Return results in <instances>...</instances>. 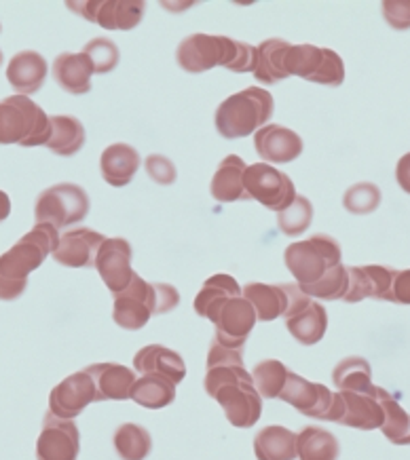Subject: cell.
<instances>
[{
	"mask_svg": "<svg viewBox=\"0 0 410 460\" xmlns=\"http://www.w3.org/2000/svg\"><path fill=\"white\" fill-rule=\"evenodd\" d=\"M254 454L258 460H294L297 458V433L280 425L264 427L254 438Z\"/></svg>",
	"mask_w": 410,
	"mask_h": 460,
	"instance_id": "obj_30",
	"label": "cell"
},
{
	"mask_svg": "<svg viewBox=\"0 0 410 460\" xmlns=\"http://www.w3.org/2000/svg\"><path fill=\"white\" fill-rule=\"evenodd\" d=\"M244 186L250 199H254L263 208L277 211V214L290 208L294 199H297L294 181L280 169L269 165V163L248 165L244 175Z\"/></svg>",
	"mask_w": 410,
	"mask_h": 460,
	"instance_id": "obj_10",
	"label": "cell"
},
{
	"mask_svg": "<svg viewBox=\"0 0 410 460\" xmlns=\"http://www.w3.org/2000/svg\"><path fill=\"white\" fill-rule=\"evenodd\" d=\"M85 372L92 376L95 385V393H98V402H125L131 397V389L136 385V374L129 367L119 366V363H94L87 366Z\"/></svg>",
	"mask_w": 410,
	"mask_h": 460,
	"instance_id": "obj_22",
	"label": "cell"
},
{
	"mask_svg": "<svg viewBox=\"0 0 410 460\" xmlns=\"http://www.w3.org/2000/svg\"><path fill=\"white\" fill-rule=\"evenodd\" d=\"M383 15L394 30H410V0H385Z\"/></svg>",
	"mask_w": 410,
	"mask_h": 460,
	"instance_id": "obj_44",
	"label": "cell"
},
{
	"mask_svg": "<svg viewBox=\"0 0 410 460\" xmlns=\"http://www.w3.org/2000/svg\"><path fill=\"white\" fill-rule=\"evenodd\" d=\"M59 233L51 224H34L30 233L0 256V300H17L26 292L28 275L56 252Z\"/></svg>",
	"mask_w": 410,
	"mask_h": 460,
	"instance_id": "obj_2",
	"label": "cell"
},
{
	"mask_svg": "<svg viewBox=\"0 0 410 460\" xmlns=\"http://www.w3.org/2000/svg\"><path fill=\"white\" fill-rule=\"evenodd\" d=\"M129 399L148 410L167 408L176 399V383H172L165 376H159V374H147V376L136 380Z\"/></svg>",
	"mask_w": 410,
	"mask_h": 460,
	"instance_id": "obj_33",
	"label": "cell"
},
{
	"mask_svg": "<svg viewBox=\"0 0 410 460\" xmlns=\"http://www.w3.org/2000/svg\"><path fill=\"white\" fill-rule=\"evenodd\" d=\"M156 314V298H155V283L144 281L140 275H134V279L123 292L114 294L112 319L119 328L123 330H142L148 323L150 317Z\"/></svg>",
	"mask_w": 410,
	"mask_h": 460,
	"instance_id": "obj_13",
	"label": "cell"
},
{
	"mask_svg": "<svg viewBox=\"0 0 410 460\" xmlns=\"http://www.w3.org/2000/svg\"><path fill=\"white\" fill-rule=\"evenodd\" d=\"M288 76H300L324 87H341L345 81V64L333 49L316 45H292L286 58Z\"/></svg>",
	"mask_w": 410,
	"mask_h": 460,
	"instance_id": "obj_8",
	"label": "cell"
},
{
	"mask_svg": "<svg viewBox=\"0 0 410 460\" xmlns=\"http://www.w3.org/2000/svg\"><path fill=\"white\" fill-rule=\"evenodd\" d=\"M104 241V234H100L98 230L85 226L72 228L59 237L53 260L68 269H89V266H95V258Z\"/></svg>",
	"mask_w": 410,
	"mask_h": 460,
	"instance_id": "obj_20",
	"label": "cell"
},
{
	"mask_svg": "<svg viewBox=\"0 0 410 460\" xmlns=\"http://www.w3.org/2000/svg\"><path fill=\"white\" fill-rule=\"evenodd\" d=\"M131 258H134V252H131L128 239L112 237L102 243L98 258H95V269L112 296L123 292L134 279L136 272L131 269Z\"/></svg>",
	"mask_w": 410,
	"mask_h": 460,
	"instance_id": "obj_18",
	"label": "cell"
},
{
	"mask_svg": "<svg viewBox=\"0 0 410 460\" xmlns=\"http://www.w3.org/2000/svg\"><path fill=\"white\" fill-rule=\"evenodd\" d=\"M66 7L106 30H134L147 13L144 0H68Z\"/></svg>",
	"mask_w": 410,
	"mask_h": 460,
	"instance_id": "obj_12",
	"label": "cell"
},
{
	"mask_svg": "<svg viewBox=\"0 0 410 460\" xmlns=\"http://www.w3.org/2000/svg\"><path fill=\"white\" fill-rule=\"evenodd\" d=\"M212 323L216 325L214 341L228 349H244L256 325L254 306L244 296L228 298L220 311L214 314Z\"/></svg>",
	"mask_w": 410,
	"mask_h": 460,
	"instance_id": "obj_15",
	"label": "cell"
},
{
	"mask_svg": "<svg viewBox=\"0 0 410 460\" xmlns=\"http://www.w3.org/2000/svg\"><path fill=\"white\" fill-rule=\"evenodd\" d=\"M328 420L339 422V425L352 429H360V431L381 429L385 420V411L381 408V402H379L377 386L372 385V389L368 393H334Z\"/></svg>",
	"mask_w": 410,
	"mask_h": 460,
	"instance_id": "obj_11",
	"label": "cell"
},
{
	"mask_svg": "<svg viewBox=\"0 0 410 460\" xmlns=\"http://www.w3.org/2000/svg\"><path fill=\"white\" fill-rule=\"evenodd\" d=\"M205 393L214 397L237 429L254 427L263 416V397L244 366H216L205 372Z\"/></svg>",
	"mask_w": 410,
	"mask_h": 460,
	"instance_id": "obj_1",
	"label": "cell"
},
{
	"mask_svg": "<svg viewBox=\"0 0 410 460\" xmlns=\"http://www.w3.org/2000/svg\"><path fill=\"white\" fill-rule=\"evenodd\" d=\"M216 366H244V349H228L212 341L208 350V367Z\"/></svg>",
	"mask_w": 410,
	"mask_h": 460,
	"instance_id": "obj_45",
	"label": "cell"
},
{
	"mask_svg": "<svg viewBox=\"0 0 410 460\" xmlns=\"http://www.w3.org/2000/svg\"><path fill=\"white\" fill-rule=\"evenodd\" d=\"M83 53L92 59L94 72L111 75L119 64V47L111 39H94L83 47Z\"/></svg>",
	"mask_w": 410,
	"mask_h": 460,
	"instance_id": "obj_42",
	"label": "cell"
},
{
	"mask_svg": "<svg viewBox=\"0 0 410 460\" xmlns=\"http://www.w3.org/2000/svg\"><path fill=\"white\" fill-rule=\"evenodd\" d=\"M283 262L300 288L316 286L330 270L343 264L341 243L330 234H313L307 241L288 245Z\"/></svg>",
	"mask_w": 410,
	"mask_h": 460,
	"instance_id": "obj_6",
	"label": "cell"
},
{
	"mask_svg": "<svg viewBox=\"0 0 410 460\" xmlns=\"http://www.w3.org/2000/svg\"><path fill=\"white\" fill-rule=\"evenodd\" d=\"M300 289H303V292L309 296V298H322V300H328V302L343 300V298H345L347 289H349L347 266L339 264L336 269L330 270L322 281H317L316 286L300 288Z\"/></svg>",
	"mask_w": 410,
	"mask_h": 460,
	"instance_id": "obj_41",
	"label": "cell"
},
{
	"mask_svg": "<svg viewBox=\"0 0 410 460\" xmlns=\"http://www.w3.org/2000/svg\"><path fill=\"white\" fill-rule=\"evenodd\" d=\"M391 298H394L396 305H410V269L396 272Z\"/></svg>",
	"mask_w": 410,
	"mask_h": 460,
	"instance_id": "obj_46",
	"label": "cell"
},
{
	"mask_svg": "<svg viewBox=\"0 0 410 460\" xmlns=\"http://www.w3.org/2000/svg\"><path fill=\"white\" fill-rule=\"evenodd\" d=\"M333 397L334 393L328 386L311 383L299 374L288 372L286 385L280 393L281 402L290 403L292 408H297L300 414L311 416L317 420H328L330 408H333Z\"/></svg>",
	"mask_w": 410,
	"mask_h": 460,
	"instance_id": "obj_17",
	"label": "cell"
},
{
	"mask_svg": "<svg viewBox=\"0 0 410 460\" xmlns=\"http://www.w3.org/2000/svg\"><path fill=\"white\" fill-rule=\"evenodd\" d=\"M275 112V102L271 91L263 87H248L227 98L216 108V131L225 140L248 137L264 125H269Z\"/></svg>",
	"mask_w": 410,
	"mask_h": 460,
	"instance_id": "obj_4",
	"label": "cell"
},
{
	"mask_svg": "<svg viewBox=\"0 0 410 460\" xmlns=\"http://www.w3.org/2000/svg\"><path fill=\"white\" fill-rule=\"evenodd\" d=\"M343 205H345L349 214H372L381 205V189L377 184H370V181H360V184H353L352 189H347L345 197H343Z\"/></svg>",
	"mask_w": 410,
	"mask_h": 460,
	"instance_id": "obj_40",
	"label": "cell"
},
{
	"mask_svg": "<svg viewBox=\"0 0 410 460\" xmlns=\"http://www.w3.org/2000/svg\"><path fill=\"white\" fill-rule=\"evenodd\" d=\"M377 395L385 411V420L381 427L383 435L394 446H410V414L404 411L402 405L381 386H377Z\"/></svg>",
	"mask_w": 410,
	"mask_h": 460,
	"instance_id": "obj_35",
	"label": "cell"
},
{
	"mask_svg": "<svg viewBox=\"0 0 410 460\" xmlns=\"http://www.w3.org/2000/svg\"><path fill=\"white\" fill-rule=\"evenodd\" d=\"M89 195L78 184H56L43 190L36 199L34 217L36 224H51V226L68 228L83 222L89 214Z\"/></svg>",
	"mask_w": 410,
	"mask_h": 460,
	"instance_id": "obj_7",
	"label": "cell"
},
{
	"mask_svg": "<svg viewBox=\"0 0 410 460\" xmlns=\"http://www.w3.org/2000/svg\"><path fill=\"white\" fill-rule=\"evenodd\" d=\"M114 450L120 460H144L153 450V438L142 425L125 422L114 431Z\"/></svg>",
	"mask_w": 410,
	"mask_h": 460,
	"instance_id": "obj_36",
	"label": "cell"
},
{
	"mask_svg": "<svg viewBox=\"0 0 410 460\" xmlns=\"http://www.w3.org/2000/svg\"><path fill=\"white\" fill-rule=\"evenodd\" d=\"M396 180L397 184H400V189L410 195V153H406L400 161H397Z\"/></svg>",
	"mask_w": 410,
	"mask_h": 460,
	"instance_id": "obj_47",
	"label": "cell"
},
{
	"mask_svg": "<svg viewBox=\"0 0 410 460\" xmlns=\"http://www.w3.org/2000/svg\"><path fill=\"white\" fill-rule=\"evenodd\" d=\"M45 146L58 156L76 155L85 146V127L76 117H66V114L51 117V136Z\"/></svg>",
	"mask_w": 410,
	"mask_h": 460,
	"instance_id": "obj_31",
	"label": "cell"
},
{
	"mask_svg": "<svg viewBox=\"0 0 410 460\" xmlns=\"http://www.w3.org/2000/svg\"><path fill=\"white\" fill-rule=\"evenodd\" d=\"M11 214V199L4 190H0V222L7 220Z\"/></svg>",
	"mask_w": 410,
	"mask_h": 460,
	"instance_id": "obj_48",
	"label": "cell"
},
{
	"mask_svg": "<svg viewBox=\"0 0 410 460\" xmlns=\"http://www.w3.org/2000/svg\"><path fill=\"white\" fill-rule=\"evenodd\" d=\"M176 59L189 75H201L216 66L244 75L256 68V47L228 36L191 34L178 45Z\"/></svg>",
	"mask_w": 410,
	"mask_h": 460,
	"instance_id": "obj_3",
	"label": "cell"
},
{
	"mask_svg": "<svg viewBox=\"0 0 410 460\" xmlns=\"http://www.w3.org/2000/svg\"><path fill=\"white\" fill-rule=\"evenodd\" d=\"M349 272V289L345 294V302L355 305L366 298L394 302L391 298V288H394L396 269H388L381 264H368V266H347Z\"/></svg>",
	"mask_w": 410,
	"mask_h": 460,
	"instance_id": "obj_19",
	"label": "cell"
},
{
	"mask_svg": "<svg viewBox=\"0 0 410 460\" xmlns=\"http://www.w3.org/2000/svg\"><path fill=\"white\" fill-rule=\"evenodd\" d=\"M47 75H49V66L39 51L15 53L7 66V81L17 91V95H30L43 89Z\"/></svg>",
	"mask_w": 410,
	"mask_h": 460,
	"instance_id": "obj_23",
	"label": "cell"
},
{
	"mask_svg": "<svg viewBox=\"0 0 410 460\" xmlns=\"http://www.w3.org/2000/svg\"><path fill=\"white\" fill-rule=\"evenodd\" d=\"M370 363L364 357H347L333 372V383L339 391L368 393L372 389Z\"/></svg>",
	"mask_w": 410,
	"mask_h": 460,
	"instance_id": "obj_37",
	"label": "cell"
},
{
	"mask_svg": "<svg viewBox=\"0 0 410 460\" xmlns=\"http://www.w3.org/2000/svg\"><path fill=\"white\" fill-rule=\"evenodd\" d=\"M147 173L150 175V180L156 181L161 186H170L176 181L178 173L174 163L163 155H150L147 159Z\"/></svg>",
	"mask_w": 410,
	"mask_h": 460,
	"instance_id": "obj_43",
	"label": "cell"
},
{
	"mask_svg": "<svg viewBox=\"0 0 410 460\" xmlns=\"http://www.w3.org/2000/svg\"><path fill=\"white\" fill-rule=\"evenodd\" d=\"M0 64H3V53H0Z\"/></svg>",
	"mask_w": 410,
	"mask_h": 460,
	"instance_id": "obj_49",
	"label": "cell"
},
{
	"mask_svg": "<svg viewBox=\"0 0 410 460\" xmlns=\"http://www.w3.org/2000/svg\"><path fill=\"white\" fill-rule=\"evenodd\" d=\"M78 452H81V433L76 422L47 411L36 439V460H76Z\"/></svg>",
	"mask_w": 410,
	"mask_h": 460,
	"instance_id": "obj_14",
	"label": "cell"
},
{
	"mask_svg": "<svg viewBox=\"0 0 410 460\" xmlns=\"http://www.w3.org/2000/svg\"><path fill=\"white\" fill-rule=\"evenodd\" d=\"M290 42L283 39H267L256 47L254 76L263 84H277L288 78L286 58L290 51Z\"/></svg>",
	"mask_w": 410,
	"mask_h": 460,
	"instance_id": "obj_28",
	"label": "cell"
},
{
	"mask_svg": "<svg viewBox=\"0 0 410 460\" xmlns=\"http://www.w3.org/2000/svg\"><path fill=\"white\" fill-rule=\"evenodd\" d=\"M245 161L237 155H228L227 159L216 169L212 178V197L218 203H235V201H250V195L245 192L244 175H245Z\"/></svg>",
	"mask_w": 410,
	"mask_h": 460,
	"instance_id": "obj_26",
	"label": "cell"
},
{
	"mask_svg": "<svg viewBox=\"0 0 410 460\" xmlns=\"http://www.w3.org/2000/svg\"><path fill=\"white\" fill-rule=\"evenodd\" d=\"M244 298L254 306L258 321H275L283 317L288 306L286 292L281 286H267V283H248L241 289Z\"/></svg>",
	"mask_w": 410,
	"mask_h": 460,
	"instance_id": "obj_32",
	"label": "cell"
},
{
	"mask_svg": "<svg viewBox=\"0 0 410 460\" xmlns=\"http://www.w3.org/2000/svg\"><path fill=\"white\" fill-rule=\"evenodd\" d=\"M281 289L286 292L288 306L283 313L286 328L292 338H297L300 344L311 347L322 341L325 330H328V313L319 302L311 300L299 283H281Z\"/></svg>",
	"mask_w": 410,
	"mask_h": 460,
	"instance_id": "obj_9",
	"label": "cell"
},
{
	"mask_svg": "<svg viewBox=\"0 0 410 460\" xmlns=\"http://www.w3.org/2000/svg\"><path fill=\"white\" fill-rule=\"evenodd\" d=\"M235 296H241V289L231 275H227V272L212 275L199 289L195 298V313L199 317L212 321L214 314L220 311V306L228 298H235Z\"/></svg>",
	"mask_w": 410,
	"mask_h": 460,
	"instance_id": "obj_29",
	"label": "cell"
},
{
	"mask_svg": "<svg viewBox=\"0 0 410 460\" xmlns=\"http://www.w3.org/2000/svg\"><path fill=\"white\" fill-rule=\"evenodd\" d=\"M98 402V393L92 376L85 370L70 374L49 393V411L59 419L75 420L87 410L89 403Z\"/></svg>",
	"mask_w": 410,
	"mask_h": 460,
	"instance_id": "obj_16",
	"label": "cell"
},
{
	"mask_svg": "<svg viewBox=\"0 0 410 460\" xmlns=\"http://www.w3.org/2000/svg\"><path fill=\"white\" fill-rule=\"evenodd\" d=\"M136 370L147 376V374H159V376L170 378L172 383L180 385L186 376L184 359L176 350L161 347V344H148L140 349L134 357Z\"/></svg>",
	"mask_w": 410,
	"mask_h": 460,
	"instance_id": "obj_25",
	"label": "cell"
},
{
	"mask_svg": "<svg viewBox=\"0 0 410 460\" xmlns=\"http://www.w3.org/2000/svg\"><path fill=\"white\" fill-rule=\"evenodd\" d=\"M288 367L283 366L280 359H264L256 363L254 372H252V378H254V385L261 397L267 399H280V393L286 385L288 378Z\"/></svg>",
	"mask_w": 410,
	"mask_h": 460,
	"instance_id": "obj_38",
	"label": "cell"
},
{
	"mask_svg": "<svg viewBox=\"0 0 410 460\" xmlns=\"http://www.w3.org/2000/svg\"><path fill=\"white\" fill-rule=\"evenodd\" d=\"M297 456L300 460H339L341 444L325 429L305 427L297 435Z\"/></svg>",
	"mask_w": 410,
	"mask_h": 460,
	"instance_id": "obj_34",
	"label": "cell"
},
{
	"mask_svg": "<svg viewBox=\"0 0 410 460\" xmlns=\"http://www.w3.org/2000/svg\"><path fill=\"white\" fill-rule=\"evenodd\" d=\"M51 136V117L28 95H9L0 102V144L45 146Z\"/></svg>",
	"mask_w": 410,
	"mask_h": 460,
	"instance_id": "obj_5",
	"label": "cell"
},
{
	"mask_svg": "<svg viewBox=\"0 0 410 460\" xmlns=\"http://www.w3.org/2000/svg\"><path fill=\"white\" fill-rule=\"evenodd\" d=\"M254 148L261 159L267 163H292L303 155V140L297 131L281 125H264L254 133Z\"/></svg>",
	"mask_w": 410,
	"mask_h": 460,
	"instance_id": "obj_21",
	"label": "cell"
},
{
	"mask_svg": "<svg viewBox=\"0 0 410 460\" xmlns=\"http://www.w3.org/2000/svg\"><path fill=\"white\" fill-rule=\"evenodd\" d=\"M94 64L85 53H59L53 62V81L62 87L66 93L85 95L92 91Z\"/></svg>",
	"mask_w": 410,
	"mask_h": 460,
	"instance_id": "obj_24",
	"label": "cell"
},
{
	"mask_svg": "<svg viewBox=\"0 0 410 460\" xmlns=\"http://www.w3.org/2000/svg\"><path fill=\"white\" fill-rule=\"evenodd\" d=\"M313 222V205L307 197L294 199L290 208H286L277 214V224L286 237H299L303 234Z\"/></svg>",
	"mask_w": 410,
	"mask_h": 460,
	"instance_id": "obj_39",
	"label": "cell"
},
{
	"mask_svg": "<svg viewBox=\"0 0 410 460\" xmlns=\"http://www.w3.org/2000/svg\"><path fill=\"white\" fill-rule=\"evenodd\" d=\"M138 167H140V155L129 144H112L100 156L102 178L114 189L128 186L138 173Z\"/></svg>",
	"mask_w": 410,
	"mask_h": 460,
	"instance_id": "obj_27",
	"label": "cell"
}]
</instances>
